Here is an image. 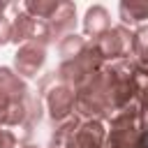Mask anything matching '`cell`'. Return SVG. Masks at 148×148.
Here are the masks:
<instances>
[{
    "label": "cell",
    "mask_w": 148,
    "mask_h": 148,
    "mask_svg": "<svg viewBox=\"0 0 148 148\" xmlns=\"http://www.w3.org/2000/svg\"><path fill=\"white\" fill-rule=\"evenodd\" d=\"M9 37H12V25L5 21V16H0V44L9 42Z\"/></svg>",
    "instance_id": "cell-4"
},
{
    "label": "cell",
    "mask_w": 148,
    "mask_h": 148,
    "mask_svg": "<svg viewBox=\"0 0 148 148\" xmlns=\"http://www.w3.org/2000/svg\"><path fill=\"white\" fill-rule=\"evenodd\" d=\"M109 30V14L104 7H90L88 14H86V32H92V35H102Z\"/></svg>",
    "instance_id": "cell-2"
},
{
    "label": "cell",
    "mask_w": 148,
    "mask_h": 148,
    "mask_svg": "<svg viewBox=\"0 0 148 148\" xmlns=\"http://www.w3.org/2000/svg\"><path fill=\"white\" fill-rule=\"evenodd\" d=\"M120 16H123L125 21L148 18V2H123V5H120Z\"/></svg>",
    "instance_id": "cell-3"
},
{
    "label": "cell",
    "mask_w": 148,
    "mask_h": 148,
    "mask_svg": "<svg viewBox=\"0 0 148 148\" xmlns=\"http://www.w3.org/2000/svg\"><path fill=\"white\" fill-rule=\"evenodd\" d=\"M44 62V51L35 46H25L18 56H16V67H21V72H25V76H32V72Z\"/></svg>",
    "instance_id": "cell-1"
}]
</instances>
